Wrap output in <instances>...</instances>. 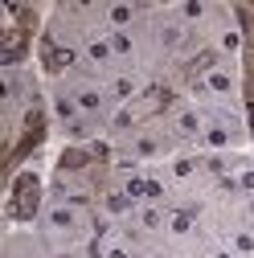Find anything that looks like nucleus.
Returning a JSON list of instances; mask_svg holds the SVG:
<instances>
[{
  "label": "nucleus",
  "instance_id": "nucleus-2",
  "mask_svg": "<svg viewBox=\"0 0 254 258\" xmlns=\"http://www.w3.org/2000/svg\"><path fill=\"white\" fill-rule=\"evenodd\" d=\"M234 17L242 25V103H246V123L254 140V5H234Z\"/></svg>",
  "mask_w": 254,
  "mask_h": 258
},
{
  "label": "nucleus",
  "instance_id": "nucleus-1",
  "mask_svg": "<svg viewBox=\"0 0 254 258\" xmlns=\"http://www.w3.org/2000/svg\"><path fill=\"white\" fill-rule=\"evenodd\" d=\"M41 209H45V201H41V176L37 172H17L9 180V201H5L9 221H37Z\"/></svg>",
  "mask_w": 254,
  "mask_h": 258
}]
</instances>
